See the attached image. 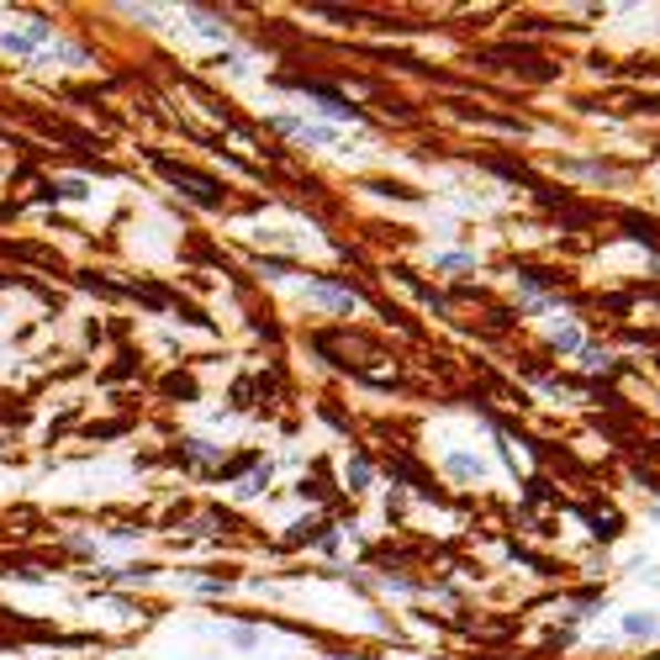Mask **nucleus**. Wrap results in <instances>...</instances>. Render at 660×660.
<instances>
[{
	"label": "nucleus",
	"mask_w": 660,
	"mask_h": 660,
	"mask_svg": "<svg viewBox=\"0 0 660 660\" xmlns=\"http://www.w3.org/2000/svg\"><path fill=\"white\" fill-rule=\"evenodd\" d=\"M165 175H169V180H175L180 190H190V196H196L201 207H212L217 196H222L217 186H201V175H190V169H180V165H165Z\"/></svg>",
	"instance_id": "1"
},
{
	"label": "nucleus",
	"mask_w": 660,
	"mask_h": 660,
	"mask_svg": "<svg viewBox=\"0 0 660 660\" xmlns=\"http://www.w3.org/2000/svg\"><path fill=\"white\" fill-rule=\"evenodd\" d=\"M449 471L465 475V481H475V475H481V460H465V454H454V460H449Z\"/></svg>",
	"instance_id": "2"
}]
</instances>
